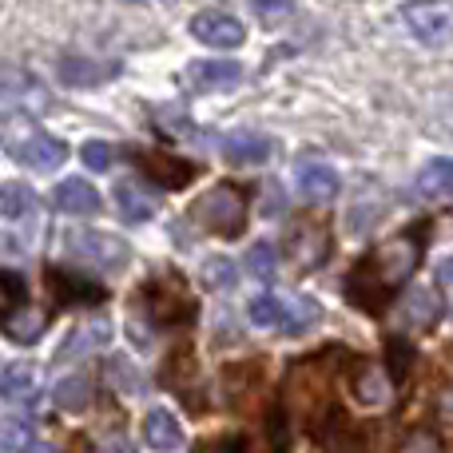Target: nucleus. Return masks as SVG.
I'll return each mask as SVG.
<instances>
[{
    "instance_id": "f257e3e1",
    "label": "nucleus",
    "mask_w": 453,
    "mask_h": 453,
    "mask_svg": "<svg viewBox=\"0 0 453 453\" xmlns=\"http://www.w3.org/2000/svg\"><path fill=\"white\" fill-rule=\"evenodd\" d=\"M418 263H422V231L394 234V239H386L378 250H370L350 271L346 295H350V303H358L362 311L378 314L386 306V298L418 271Z\"/></svg>"
},
{
    "instance_id": "f03ea898",
    "label": "nucleus",
    "mask_w": 453,
    "mask_h": 453,
    "mask_svg": "<svg viewBox=\"0 0 453 453\" xmlns=\"http://www.w3.org/2000/svg\"><path fill=\"white\" fill-rule=\"evenodd\" d=\"M0 143L16 164L32 167V172H56L68 156V148L48 132H40L28 116H0Z\"/></svg>"
},
{
    "instance_id": "7ed1b4c3",
    "label": "nucleus",
    "mask_w": 453,
    "mask_h": 453,
    "mask_svg": "<svg viewBox=\"0 0 453 453\" xmlns=\"http://www.w3.org/2000/svg\"><path fill=\"white\" fill-rule=\"evenodd\" d=\"M188 223L203 234H223V239H234V234L247 226V191L239 183H215L211 191L191 203Z\"/></svg>"
},
{
    "instance_id": "20e7f679",
    "label": "nucleus",
    "mask_w": 453,
    "mask_h": 453,
    "mask_svg": "<svg viewBox=\"0 0 453 453\" xmlns=\"http://www.w3.org/2000/svg\"><path fill=\"white\" fill-rule=\"evenodd\" d=\"M326 362H330V354H326V358H314V362H298V366L290 370L287 386H282V398H287V406L295 410V414H303L311 426H314V418H319L322 410H330L326 406V398H330Z\"/></svg>"
},
{
    "instance_id": "39448f33",
    "label": "nucleus",
    "mask_w": 453,
    "mask_h": 453,
    "mask_svg": "<svg viewBox=\"0 0 453 453\" xmlns=\"http://www.w3.org/2000/svg\"><path fill=\"white\" fill-rule=\"evenodd\" d=\"M250 322L263 330H282V334H303L319 322V306L303 303V298H282V295H258L250 303Z\"/></svg>"
},
{
    "instance_id": "423d86ee",
    "label": "nucleus",
    "mask_w": 453,
    "mask_h": 453,
    "mask_svg": "<svg viewBox=\"0 0 453 453\" xmlns=\"http://www.w3.org/2000/svg\"><path fill=\"white\" fill-rule=\"evenodd\" d=\"M287 255L298 271H319L330 258V226L322 219H314V215L295 219L287 231Z\"/></svg>"
},
{
    "instance_id": "0eeeda50",
    "label": "nucleus",
    "mask_w": 453,
    "mask_h": 453,
    "mask_svg": "<svg viewBox=\"0 0 453 453\" xmlns=\"http://www.w3.org/2000/svg\"><path fill=\"white\" fill-rule=\"evenodd\" d=\"M64 247L68 255L84 258L88 266H100V271H119L127 263V242L116 234H100V231H68L64 234Z\"/></svg>"
},
{
    "instance_id": "6e6552de",
    "label": "nucleus",
    "mask_w": 453,
    "mask_h": 453,
    "mask_svg": "<svg viewBox=\"0 0 453 453\" xmlns=\"http://www.w3.org/2000/svg\"><path fill=\"white\" fill-rule=\"evenodd\" d=\"M143 298H148L151 319H159V322H188L191 311H196V303H191L183 279H175V274H164V279L148 282Z\"/></svg>"
},
{
    "instance_id": "1a4fd4ad",
    "label": "nucleus",
    "mask_w": 453,
    "mask_h": 453,
    "mask_svg": "<svg viewBox=\"0 0 453 453\" xmlns=\"http://www.w3.org/2000/svg\"><path fill=\"white\" fill-rule=\"evenodd\" d=\"M191 36L207 48H239L247 32H242V24L234 20L231 12H223V8H199V12L191 16Z\"/></svg>"
},
{
    "instance_id": "9d476101",
    "label": "nucleus",
    "mask_w": 453,
    "mask_h": 453,
    "mask_svg": "<svg viewBox=\"0 0 453 453\" xmlns=\"http://www.w3.org/2000/svg\"><path fill=\"white\" fill-rule=\"evenodd\" d=\"M319 446L322 453H374L370 430L342 414H330L326 426H319Z\"/></svg>"
},
{
    "instance_id": "9b49d317",
    "label": "nucleus",
    "mask_w": 453,
    "mask_h": 453,
    "mask_svg": "<svg viewBox=\"0 0 453 453\" xmlns=\"http://www.w3.org/2000/svg\"><path fill=\"white\" fill-rule=\"evenodd\" d=\"M132 159H135V167H140L143 175H148L156 188H164V191H172V188H183V183L196 175V167L188 164V159H180V156H164V151H132Z\"/></svg>"
},
{
    "instance_id": "f8f14e48",
    "label": "nucleus",
    "mask_w": 453,
    "mask_h": 453,
    "mask_svg": "<svg viewBox=\"0 0 453 453\" xmlns=\"http://www.w3.org/2000/svg\"><path fill=\"white\" fill-rule=\"evenodd\" d=\"M48 295H52L56 306H80V303H104V287L76 271H60L52 266L48 271Z\"/></svg>"
},
{
    "instance_id": "ddd939ff",
    "label": "nucleus",
    "mask_w": 453,
    "mask_h": 453,
    "mask_svg": "<svg viewBox=\"0 0 453 453\" xmlns=\"http://www.w3.org/2000/svg\"><path fill=\"white\" fill-rule=\"evenodd\" d=\"M449 8L446 4H402V20L410 24L418 40L426 44H441L449 36Z\"/></svg>"
},
{
    "instance_id": "4468645a",
    "label": "nucleus",
    "mask_w": 453,
    "mask_h": 453,
    "mask_svg": "<svg viewBox=\"0 0 453 453\" xmlns=\"http://www.w3.org/2000/svg\"><path fill=\"white\" fill-rule=\"evenodd\" d=\"M295 180H298V191L311 203H330L338 196V172L330 164H322V159H298Z\"/></svg>"
},
{
    "instance_id": "2eb2a0df",
    "label": "nucleus",
    "mask_w": 453,
    "mask_h": 453,
    "mask_svg": "<svg viewBox=\"0 0 453 453\" xmlns=\"http://www.w3.org/2000/svg\"><path fill=\"white\" fill-rule=\"evenodd\" d=\"M242 80V64L234 60H196L183 72V84L191 92H215V88H231Z\"/></svg>"
},
{
    "instance_id": "dca6fc26",
    "label": "nucleus",
    "mask_w": 453,
    "mask_h": 453,
    "mask_svg": "<svg viewBox=\"0 0 453 453\" xmlns=\"http://www.w3.org/2000/svg\"><path fill=\"white\" fill-rule=\"evenodd\" d=\"M111 338V322L108 319H84L76 330H72L68 338H64V346L56 350V362H72V358H84V354H92L96 346H108Z\"/></svg>"
},
{
    "instance_id": "f3484780",
    "label": "nucleus",
    "mask_w": 453,
    "mask_h": 453,
    "mask_svg": "<svg viewBox=\"0 0 453 453\" xmlns=\"http://www.w3.org/2000/svg\"><path fill=\"white\" fill-rule=\"evenodd\" d=\"M350 390L362 406H386L390 402V378H386V370L378 362H354Z\"/></svg>"
},
{
    "instance_id": "a211bd4d",
    "label": "nucleus",
    "mask_w": 453,
    "mask_h": 453,
    "mask_svg": "<svg viewBox=\"0 0 453 453\" xmlns=\"http://www.w3.org/2000/svg\"><path fill=\"white\" fill-rule=\"evenodd\" d=\"M441 319V295L434 287H414L410 298L402 303V326L406 330H434Z\"/></svg>"
},
{
    "instance_id": "6ab92c4d",
    "label": "nucleus",
    "mask_w": 453,
    "mask_h": 453,
    "mask_svg": "<svg viewBox=\"0 0 453 453\" xmlns=\"http://www.w3.org/2000/svg\"><path fill=\"white\" fill-rule=\"evenodd\" d=\"M271 151H274L271 135L250 132V127H239V132H231L223 140V156L231 164H263V159H271Z\"/></svg>"
},
{
    "instance_id": "aec40b11",
    "label": "nucleus",
    "mask_w": 453,
    "mask_h": 453,
    "mask_svg": "<svg viewBox=\"0 0 453 453\" xmlns=\"http://www.w3.org/2000/svg\"><path fill=\"white\" fill-rule=\"evenodd\" d=\"M143 441L159 453H172L183 446V426L167 410H148V418H143Z\"/></svg>"
},
{
    "instance_id": "412c9836",
    "label": "nucleus",
    "mask_w": 453,
    "mask_h": 453,
    "mask_svg": "<svg viewBox=\"0 0 453 453\" xmlns=\"http://www.w3.org/2000/svg\"><path fill=\"white\" fill-rule=\"evenodd\" d=\"M116 207H119V215H124L127 223H148L151 215L159 211L156 196H148V188H140L135 180L116 183Z\"/></svg>"
},
{
    "instance_id": "4be33fe9",
    "label": "nucleus",
    "mask_w": 453,
    "mask_h": 453,
    "mask_svg": "<svg viewBox=\"0 0 453 453\" xmlns=\"http://www.w3.org/2000/svg\"><path fill=\"white\" fill-rule=\"evenodd\" d=\"M52 203L68 215H96L100 211V196H96V188L84 180H64L60 188H56Z\"/></svg>"
},
{
    "instance_id": "5701e85b",
    "label": "nucleus",
    "mask_w": 453,
    "mask_h": 453,
    "mask_svg": "<svg viewBox=\"0 0 453 453\" xmlns=\"http://www.w3.org/2000/svg\"><path fill=\"white\" fill-rule=\"evenodd\" d=\"M119 72L116 60H80V56H68V60H60V80L64 84H104V80H111Z\"/></svg>"
},
{
    "instance_id": "b1692460",
    "label": "nucleus",
    "mask_w": 453,
    "mask_h": 453,
    "mask_svg": "<svg viewBox=\"0 0 453 453\" xmlns=\"http://www.w3.org/2000/svg\"><path fill=\"white\" fill-rule=\"evenodd\" d=\"M40 370L32 366V362H16V366L4 370V378H0V398L4 402H32L40 390Z\"/></svg>"
},
{
    "instance_id": "393cba45",
    "label": "nucleus",
    "mask_w": 453,
    "mask_h": 453,
    "mask_svg": "<svg viewBox=\"0 0 453 453\" xmlns=\"http://www.w3.org/2000/svg\"><path fill=\"white\" fill-rule=\"evenodd\" d=\"M44 88L36 84V80L28 76V72H20V68H0V100H8V104H16L20 108L24 100H32L36 108H44Z\"/></svg>"
},
{
    "instance_id": "a878e982",
    "label": "nucleus",
    "mask_w": 453,
    "mask_h": 453,
    "mask_svg": "<svg viewBox=\"0 0 453 453\" xmlns=\"http://www.w3.org/2000/svg\"><path fill=\"white\" fill-rule=\"evenodd\" d=\"M52 402L64 410V414H80V410L92 402V382H88L84 374L60 378V382H56V390H52Z\"/></svg>"
},
{
    "instance_id": "bb28decb",
    "label": "nucleus",
    "mask_w": 453,
    "mask_h": 453,
    "mask_svg": "<svg viewBox=\"0 0 453 453\" xmlns=\"http://www.w3.org/2000/svg\"><path fill=\"white\" fill-rule=\"evenodd\" d=\"M418 196H426V199L453 196V159H434V164L422 167V175H418Z\"/></svg>"
},
{
    "instance_id": "cd10ccee",
    "label": "nucleus",
    "mask_w": 453,
    "mask_h": 453,
    "mask_svg": "<svg viewBox=\"0 0 453 453\" xmlns=\"http://www.w3.org/2000/svg\"><path fill=\"white\" fill-rule=\"evenodd\" d=\"M36 449V430L24 418H4L0 422V453H32Z\"/></svg>"
},
{
    "instance_id": "c85d7f7f",
    "label": "nucleus",
    "mask_w": 453,
    "mask_h": 453,
    "mask_svg": "<svg viewBox=\"0 0 453 453\" xmlns=\"http://www.w3.org/2000/svg\"><path fill=\"white\" fill-rule=\"evenodd\" d=\"M32 207H36L32 188H24V183H4V188H0V215L24 219V215H32Z\"/></svg>"
},
{
    "instance_id": "c756f323",
    "label": "nucleus",
    "mask_w": 453,
    "mask_h": 453,
    "mask_svg": "<svg viewBox=\"0 0 453 453\" xmlns=\"http://www.w3.org/2000/svg\"><path fill=\"white\" fill-rule=\"evenodd\" d=\"M44 322H48V319H44L40 311H20V306H16V311L4 319V330H8L12 338H20V342H36L40 330H44Z\"/></svg>"
},
{
    "instance_id": "7c9ffc66",
    "label": "nucleus",
    "mask_w": 453,
    "mask_h": 453,
    "mask_svg": "<svg viewBox=\"0 0 453 453\" xmlns=\"http://www.w3.org/2000/svg\"><path fill=\"white\" fill-rule=\"evenodd\" d=\"M247 271L255 274V279H263V282H271V279H274V271H279V255H274L271 242H255V247H250V255H247Z\"/></svg>"
},
{
    "instance_id": "2f4dec72",
    "label": "nucleus",
    "mask_w": 453,
    "mask_h": 453,
    "mask_svg": "<svg viewBox=\"0 0 453 453\" xmlns=\"http://www.w3.org/2000/svg\"><path fill=\"white\" fill-rule=\"evenodd\" d=\"M398 453H441V438L434 430H410L402 438Z\"/></svg>"
},
{
    "instance_id": "473e14b6",
    "label": "nucleus",
    "mask_w": 453,
    "mask_h": 453,
    "mask_svg": "<svg viewBox=\"0 0 453 453\" xmlns=\"http://www.w3.org/2000/svg\"><path fill=\"white\" fill-rule=\"evenodd\" d=\"M203 279H207V287L226 290L234 282V266L226 258H211V263H203Z\"/></svg>"
},
{
    "instance_id": "72a5a7b5",
    "label": "nucleus",
    "mask_w": 453,
    "mask_h": 453,
    "mask_svg": "<svg viewBox=\"0 0 453 453\" xmlns=\"http://www.w3.org/2000/svg\"><path fill=\"white\" fill-rule=\"evenodd\" d=\"M410 362H414V346H406L402 338H394V342H390V378H394V382H402V378H406Z\"/></svg>"
},
{
    "instance_id": "f704fd0d",
    "label": "nucleus",
    "mask_w": 453,
    "mask_h": 453,
    "mask_svg": "<svg viewBox=\"0 0 453 453\" xmlns=\"http://www.w3.org/2000/svg\"><path fill=\"white\" fill-rule=\"evenodd\" d=\"M111 156H116V151H111L108 143H100V140L84 143V164L92 167V172H108V167H111Z\"/></svg>"
},
{
    "instance_id": "c9c22d12",
    "label": "nucleus",
    "mask_w": 453,
    "mask_h": 453,
    "mask_svg": "<svg viewBox=\"0 0 453 453\" xmlns=\"http://www.w3.org/2000/svg\"><path fill=\"white\" fill-rule=\"evenodd\" d=\"M255 12L263 16V20H282V16H290V12H295V8H290V4H266V0H258V4H255Z\"/></svg>"
},
{
    "instance_id": "e433bc0d",
    "label": "nucleus",
    "mask_w": 453,
    "mask_h": 453,
    "mask_svg": "<svg viewBox=\"0 0 453 453\" xmlns=\"http://www.w3.org/2000/svg\"><path fill=\"white\" fill-rule=\"evenodd\" d=\"M100 453H135V446L124 438V434H116V438H108V441H100Z\"/></svg>"
},
{
    "instance_id": "4c0bfd02",
    "label": "nucleus",
    "mask_w": 453,
    "mask_h": 453,
    "mask_svg": "<svg viewBox=\"0 0 453 453\" xmlns=\"http://www.w3.org/2000/svg\"><path fill=\"white\" fill-rule=\"evenodd\" d=\"M223 453H255V449H250L247 438H226L223 441Z\"/></svg>"
},
{
    "instance_id": "58836bf2",
    "label": "nucleus",
    "mask_w": 453,
    "mask_h": 453,
    "mask_svg": "<svg viewBox=\"0 0 453 453\" xmlns=\"http://www.w3.org/2000/svg\"><path fill=\"white\" fill-rule=\"evenodd\" d=\"M438 282L441 287H453V258H441L438 263Z\"/></svg>"
},
{
    "instance_id": "ea45409f",
    "label": "nucleus",
    "mask_w": 453,
    "mask_h": 453,
    "mask_svg": "<svg viewBox=\"0 0 453 453\" xmlns=\"http://www.w3.org/2000/svg\"><path fill=\"white\" fill-rule=\"evenodd\" d=\"M191 453H223V446H211V441H207V446H199V449H191Z\"/></svg>"
}]
</instances>
